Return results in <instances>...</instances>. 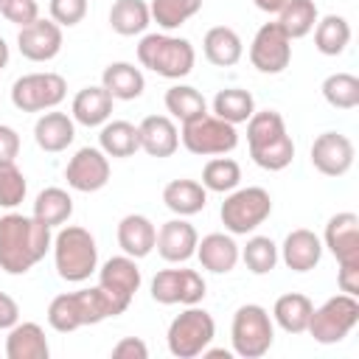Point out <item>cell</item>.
Returning a JSON list of instances; mask_svg holds the SVG:
<instances>
[{
  "label": "cell",
  "mask_w": 359,
  "mask_h": 359,
  "mask_svg": "<svg viewBox=\"0 0 359 359\" xmlns=\"http://www.w3.org/2000/svg\"><path fill=\"white\" fill-rule=\"evenodd\" d=\"M98 149L107 157H132L140 149L137 126L129 121H107L98 135Z\"/></svg>",
  "instance_id": "obj_30"
},
{
  "label": "cell",
  "mask_w": 359,
  "mask_h": 359,
  "mask_svg": "<svg viewBox=\"0 0 359 359\" xmlns=\"http://www.w3.org/2000/svg\"><path fill=\"white\" fill-rule=\"evenodd\" d=\"M238 182H241V165L236 160H230V157H213L202 168V185H205V191L230 194L233 188H238Z\"/></svg>",
  "instance_id": "obj_38"
},
{
  "label": "cell",
  "mask_w": 359,
  "mask_h": 359,
  "mask_svg": "<svg viewBox=\"0 0 359 359\" xmlns=\"http://www.w3.org/2000/svg\"><path fill=\"white\" fill-rule=\"evenodd\" d=\"M238 258L247 264V269L252 275H266L278 264V244L269 236H252V238H247Z\"/></svg>",
  "instance_id": "obj_41"
},
{
  "label": "cell",
  "mask_w": 359,
  "mask_h": 359,
  "mask_svg": "<svg viewBox=\"0 0 359 359\" xmlns=\"http://www.w3.org/2000/svg\"><path fill=\"white\" fill-rule=\"evenodd\" d=\"M149 22H151V14L146 0H115L109 8V28L121 36L143 34Z\"/></svg>",
  "instance_id": "obj_31"
},
{
  "label": "cell",
  "mask_w": 359,
  "mask_h": 359,
  "mask_svg": "<svg viewBox=\"0 0 359 359\" xmlns=\"http://www.w3.org/2000/svg\"><path fill=\"white\" fill-rule=\"evenodd\" d=\"M28 182L14 160H0V208H17L25 199Z\"/></svg>",
  "instance_id": "obj_43"
},
{
  "label": "cell",
  "mask_w": 359,
  "mask_h": 359,
  "mask_svg": "<svg viewBox=\"0 0 359 359\" xmlns=\"http://www.w3.org/2000/svg\"><path fill=\"white\" fill-rule=\"evenodd\" d=\"M314 311V303L300 294V292H289L280 294L272 306V320L286 331V334H303L309 325V317Z\"/></svg>",
  "instance_id": "obj_29"
},
{
  "label": "cell",
  "mask_w": 359,
  "mask_h": 359,
  "mask_svg": "<svg viewBox=\"0 0 359 359\" xmlns=\"http://www.w3.org/2000/svg\"><path fill=\"white\" fill-rule=\"evenodd\" d=\"M196 241H199V233L191 222H185V216H177L171 222H165L160 230H157V252L163 261L168 264H182L188 261L191 255H196Z\"/></svg>",
  "instance_id": "obj_17"
},
{
  "label": "cell",
  "mask_w": 359,
  "mask_h": 359,
  "mask_svg": "<svg viewBox=\"0 0 359 359\" xmlns=\"http://www.w3.org/2000/svg\"><path fill=\"white\" fill-rule=\"evenodd\" d=\"M53 236L50 227L34 216L6 213L0 216V269L8 275H25L45 258Z\"/></svg>",
  "instance_id": "obj_1"
},
{
  "label": "cell",
  "mask_w": 359,
  "mask_h": 359,
  "mask_svg": "<svg viewBox=\"0 0 359 359\" xmlns=\"http://www.w3.org/2000/svg\"><path fill=\"white\" fill-rule=\"evenodd\" d=\"M337 283H339V292L345 294H359V261H351V264H339V275H337Z\"/></svg>",
  "instance_id": "obj_47"
},
{
  "label": "cell",
  "mask_w": 359,
  "mask_h": 359,
  "mask_svg": "<svg viewBox=\"0 0 359 359\" xmlns=\"http://www.w3.org/2000/svg\"><path fill=\"white\" fill-rule=\"evenodd\" d=\"M272 213V196L269 191L258 188V185H247V188H233L227 194V199L222 202V224L230 236H247L255 227H261Z\"/></svg>",
  "instance_id": "obj_6"
},
{
  "label": "cell",
  "mask_w": 359,
  "mask_h": 359,
  "mask_svg": "<svg viewBox=\"0 0 359 359\" xmlns=\"http://www.w3.org/2000/svg\"><path fill=\"white\" fill-rule=\"evenodd\" d=\"M202 53L210 65L216 67H233L241 53H244V45H241V36L227 28V25H213L205 31L202 36Z\"/></svg>",
  "instance_id": "obj_27"
},
{
  "label": "cell",
  "mask_w": 359,
  "mask_h": 359,
  "mask_svg": "<svg viewBox=\"0 0 359 359\" xmlns=\"http://www.w3.org/2000/svg\"><path fill=\"white\" fill-rule=\"evenodd\" d=\"M140 280L143 278L137 269V258H129V255H115V258L104 261V266L98 269V283L129 303H132L135 292L140 289Z\"/></svg>",
  "instance_id": "obj_23"
},
{
  "label": "cell",
  "mask_w": 359,
  "mask_h": 359,
  "mask_svg": "<svg viewBox=\"0 0 359 359\" xmlns=\"http://www.w3.org/2000/svg\"><path fill=\"white\" fill-rule=\"evenodd\" d=\"M101 87L115 101H135V98L143 95L146 79H143L140 67H135L132 62H112L101 73Z\"/></svg>",
  "instance_id": "obj_26"
},
{
  "label": "cell",
  "mask_w": 359,
  "mask_h": 359,
  "mask_svg": "<svg viewBox=\"0 0 359 359\" xmlns=\"http://www.w3.org/2000/svg\"><path fill=\"white\" fill-rule=\"evenodd\" d=\"M180 140L182 146L191 151V154H199V157H213V154H227L238 146V132L233 123L205 112L202 118L196 121H188L182 123V132H180Z\"/></svg>",
  "instance_id": "obj_9"
},
{
  "label": "cell",
  "mask_w": 359,
  "mask_h": 359,
  "mask_svg": "<svg viewBox=\"0 0 359 359\" xmlns=\"http://www.w3.org/2000/svg\"><path fill=\"white\" fill-rule=\"evenodd\" d=\"M213 337H216L213 317L205 309L188 306L182 314H177L171 320L168 334H165V342H168L171 356H177V359H194V356H202V351L213 342Z\"/></svg>",
  "instance_id": "obj_8"
},
{
  "label": "cell",
  "mask_w": 359,
  "mask_h": 359,
  "mask_svg": "<svg viewBox=\"0 0 359 359\" xmlns=\"http://www.w3.org/2000/svg\"><path fill=\"white\" fill-rule=\"evenodd\" d=\"M20 154V135L14 126L0 123V160H14Z\"/></svg>",
  "instance_id": "obj_48"
},
{
  "label": "cell",
  "mask_w": 359,
  "mask_h": 359,
  "mask_svg": "<svg viewBox=\"0 0 359 359\" xmlns=\"http://www.w3.org/2000/svg\"><path fill=\"white\" fill-rule=\"evenodd\" d=\"M65 180L79 194H95L109 182V157L95 146H81L67 160Z\"/></svg>",
  "instance_id": "obj_13"
},
{
  "label": "cell",
  "mask_w": 359,
  "mask_h": 359,
  "mask_svg": "<svg viewBox=\"0 0 359 359\" xmlns=\"http://www.w3.org/2000/svg\"><path fill=\"white\" fill-rule=\"evenodd\" d=\"M17 48L28 62H50L62 50V28L53 20H34L20 28Z\"/></svg>",
  "instance_id": "obj_15"
},
{
  "label": "cell",
  "mask_w": 359,
  "mask_h": 359,
  "mask_svg": "<svg viewBox=\"0 0 359 359\" xmlns=\"http://www.w3.org/2000/svg\"><path fill=\"white\" fill-rule=\"evenodd\" d=\"M76 137V121L67 115V112H42L34 123V140L42 151H65Z\"/></svg>",
  "instance_id": "obj_21"
},
{
  "label": "cell",
  "mask_w": 359,
  "mask_h": 359,
  "mask_svg": "<svg viewBox=\"0 0 359 359\" xmlns=\"http://www.w3.org/2000/svg\"><path fill=\"white\" fill-rule=\"evenodd\" d=\"M0 3H3V0H0Z\"/></svg>",
  "instance_id": "obj_53"
},
{
  "label": "cell",
  "mask_w": 359,
  "mask_h": 359,
  "mask_svg": "<svg viewBox=\"0 0 359 359\" xmlns=\"http://www.w3.org/2000/svg\"><path fill=\"white\" fill-rule=\"evenodd\" d=\"M20 323V306L11 294L0 292V331H8L11 325Z\"/></svg>",
  "instance_id": "obj_49"
},
{
  "label": "cell",
  "mask_w": 359,
  "mask_h": 359,
  "mask_svg": "<svg viewBox=\"0 0 359 359\" xmlns=\"http://www.w3.org/2000/svg\"><path fill=\"white\" fill-rule=\"evenodd\" d=\"M137 137L149 157H171L180 149V129L165 115H146L137 123Z\"/></svg>",
  "instance_id": "obj_19"
},
{
  "label": "cell",
  "mask_w": 359,
  "mask_h": 359,
  "mask_svg": "<svg viewBox=\"0 0 359 359\" xmlns=\"http://www.w3.org/2000/svg\"><path fill=\"white\" fill-rule=\"evenodd\" d=\"M286 132V123H283V115L275 112V109H261V112H252L250 121H247V143L250 149H258L269 140H275L278 135Z\"/></svg>",
  "instance_id": "obj_42"
},
{
  "label": "cell",
  "mask_w": 359,
  "mask_h": 359,
  "mask_svg": "<svg viewBox=\"0 0 359 359\" xmlns=\"http://www.w3.org/2000/svg\"><path fill=\"white\" fill-rule=\"evenodd\" d=\"M323 98L334 109H353L359 107V79L353 73H331L323 81Z\"/></svg>",
  "instance_id": "obj_39"
},
{
  "label": "cell",
  "mask_w": 359,
  "mask_h": 359,
  "mask_svg": "<svg viewBox=\"0 0 359 359\" xmlns=\"http://www.w3.org/2000/svg\"><path fill=\"white\" fill-rule=\"evenodd\" d=\"M165 109L180 123H188V121H196V118H202L208 112V101H205V95L196 87L174 84V87L165 90Z\"/></svg>",
  "instance_id": "obj_36"
},
{
  "label": "cell",
  "mask_w": 359,
  "mask_h": 359,
  "mask_svg": "<svg viewBox=\"0 0 359 359\" xmlns=\"http://www.w3.org/2000/svg\"><path fill=\"white\" fill-rule=\"evenodd\" d=\"M199 8H202V0H151L149 3V14L163 31H174L185 25Z\"/></svg>",
  "instance_id": "obj_37"
},
{
  "label": "cell",
  "mask_w": 359,
  "mask_h": 359,
  "mask_svg": "<svg viewBox=\"0 0 359 359\" xmlns=\"http://www.w3.org/2000/svg\"><path fill=\"white\" fill-rule=\"evenodd\" d=\"M250 157H252V163H255L258 168H264V171H283V168L294 160V143H292V137L283 132V135H278L275 140H269V143H264V146H258V149H250Z\"/></svg>",
  "instance_id": "obj_40"
},
{
  "label": "cell",
  "mask_w": 359,
  "mask_h": 359,
  "mask_svg": "<svg viewBox=\"0 0 359 359\" xmlns=\"http://www.w3.org/2000/svg\"><path fill=\"white\" fill-rule=\"evenodd\" d=\"M275 339V325L272 317L264 306L258 303H244L236 309L233 314V325H230V342H233V353L241 359H261Z\"/></svg>",
  "instance_id": "obj_5"
},
{
  "label": "cell",
  "mask_w": 359,
  "mask_h": 359,
  "mask_svg": "<svg viewBox=\"0 0 359 359\" xmlns=\"http://www.w3.org/2000/svg\"><path fill=\"white\" fill-rule=\"evenodd\" d=\"M112 356L115 359H146L149 356V348L143 339L137 337H123L115 348H112Z\"/></svg>",
  "instance_id": "obj_46"
},
{
  "label": "cell",
  "mask_w": 359,
  "mask_h": 359,
  "mask_svg": "<svg viewBox=\"0 0 359 359\" xmlns=\"http://www.w3.org/2000/svg\"><path fill=\"white\" fill-rule=\"evenodd\" d=\"M112 95L98 84V87H84L76 93L73 104H70V118L81 126H104L112 115Z\"/></svg>",
  "instance_id": "obj_24"
},
{
  "label": "cell",
  "mask_w": 359,
  "mask_h": 359,
  "mask_svg": "<svg viewBox=\"0 0 359 359\" xmlns=\"http://www.w3.org/2000/svg\"><path fill=\"white\" fill-rule=\"evenodd\" d=\"M250 62L258 73H283L292 62V39L278 22H264L250 42Z\"/></svg>",
  "instance_id": "obj_11"
},
{
  "label": "cell",
  "mask_w": 359,
  "mask_h": 359,
  "mask_svg": "<svg viewBox=\"0 0 359 359\" xmlns=\"http://www.w3.org/2000/svg\"><path fill=\"white\" fill-rule=\"evenodd\" d=\"M129 309V303L118 294H112L109 289L90 286V289H79V292H65L56 294L48 306V325L59 334H70L81 325H95L107 317H118Z\"/></svg>",
  "instance_id": "obj_2"
},
{
  "label": "cell",
  "mask_w": 359,
  "mask_h": 359,
  "mask_svg": "<svg viewBox=\"0 0 359 359\" xmlns=\"http://www.w3.org/2000/svg\"><path fill=\"white\" fill-rule=\"evenodd\" d=\"M137 62L163 79H182L194 70L196 50L185 36L146 34L137 42Z\"/></svg>",
  "instance_id": "obj_4"
},
{
  "label": "cell",
  "mask_w": 359,
  "mask_h": 359,
  "mask_svg": "<svg viewBox=\"0 0 359 359\" xmlns=\"http://www.w3.org/2000/svg\"><path fill=\"white\" fill-rule=\"evenodd\" d=\"M320 241H323V247H328V252L337 258V264L359 261V216L351 210L331 216Z\"/></svg>",
  "instance_id": "obj_16"
},
{
  "label": "cell",
  "mask_w": 359,
  "mask_h": 359,
  "mask_svg": "<svg viewBox=\"0 0 359 359\" xmlns=\"http://www.w3.org/2000/svg\"><path fill=\"white\" fill-rule=\"evenodd\" d=\"M53 264L62 280L81 283L98 269V247L90 230L79 224H62L53 236Z\"/></svg>",
  "instance_id": "obj_3"
},
{
  "label": "cell",
  "mask_w": 359,
  "mask_h": 359,
  "mask_svg": "<svg viewBox=\"0 0 359 359\" xmlns=\"http://www.w3.org/2000/svg\"><path fill=\"white\" fill-rule=\"evenodd\" d=\"M320 14L314 0H286L283 8L278 11V25L289 39H300L314 31Z\"/></svg>",
  "instance_id": "obj_35"
},
{
  "label": "cell",
  "mask_w": 359,
  "mask_h": 359,
  "mask_svg": "<svg viewBox=\"0 0 359 359\" xmlns=\"http://www.w3.org/2000/svg\"><path fill=\"white\" fill-rule=\"evenodd\" d=\"M252 3H255V8H261V11H266V14H278L286 0H252Z\"/></svg>",
  "instance_id": "obj_50"
},
{
  "label": "cell",
  "mask_w": 359,
  "mask_h": 359,
  "mask_svg": "<svg viewBox=\"0 0 359 359\" xmlns=\"http://www.w3.org/2000/svg\"><path fill=\"white\" fill-rule=\"evenodd\" d=\"M8 56H11V53H8V45H6V39L0 36V70L8 65Z\"/></svg>",
  "instance_id": "obj_52"
},
{
  "label": "cell",
  "mask_w": 359,
  "mask_h": 359,
  "mask_svg": "<svg viewBox=\"0 0 359 359\" xmlns=\"http://www.w3.org/2000/svg\"><path fill=\"white\" fill-rule=\"evenodd\" d=\"M0 14H3L8 22L25 28V25H31L34 20H39V6H36V0H3V3H0Z\"/></svg>",
  "instance_id": "obj_45"
},
{
  "label": "cell",
  "mask_w": 359,
  "mask_h": 359,
  "mask_svg": "<svg viewBox=\"0 0 359 359\" xmlns=\"http://www.w3.org/2000/svg\"><path fill=\"white\" fill-rule=\"evenodd\" d=\"M67 95V81L59 73H25L11 84V104L22 112H48Z\"/></svg>",
  "instance_id": "obj_10"
},
{
  "label": "cell",
  "mask_w": 359,
  "mask_h": 359,
  "mask_svg": "<svg viewBox=\"0 0 359 359\" xmlns=\"http://www.w3.org/2000/svg\"><path fill=\"white\" fill-rule=\"evenodd\" d=\"M163 202L171 213L177 216H194L199 210H205L208 205V191L202 182L196 180H171L163 188Z\"/></svg>",
  "instance_id": "obj_28"
},
{
  "label": "cell",
  "mask_w": 359,
  "mask_h": 359,
  "mask_svg": "<svg viewBox=\"0 0 359 359\" xmlns=\"http://www.w3.org/2000/svg\"><path fill=\"white\" fill-rule=\"evenodd\" d=\"M157 227L143 213H129L118 222V247L129 258H146L154 250Z\"/></svg>",
  "instance_id": "obj_22"
},
{
  "label": "cell",
  "mask_w": 359,
  "mask_h": 359,
  "mask_svg": "<svg viewBox=\"0 0 359 359\" xmlns=\"http://www.w3.org/2000/svg\"><path fill=\"white\" fill-rule=\"evenodd\" d=\"M202 356H210V359H222V356H224V359H230V351H224V348H210V345H208V348L202 351Z\"/></svg>",
  "instance_id": "obj_51"
},
{
  "label": "cell",
  "mask_w": 359,
  "mask_h": 359,
  "mask_svg": "<svg viewBox=\"0 0 359 359\" xmlns=\"http://www.w3.org/2000/svg\"><path fill=\"white\" fill-rule=\"evenodd\" d=\"M87 0H50V20L59 28H73L84 20Z\"/></svg>",
  "instance_id": "obj_44"
},
{
  "label": "cell",
  "mask_w": 359,
  "mask_h": 359,
  "mask_svg": "<svg viewBox=\"0 0 359 359\" xmlns=\"http://www.w3.org/2000/svg\"><path fill=\"white\" fill-rule=\"evenodd\" d=\"M205 278L196 269H160L151 278V297L160 306H196L205 297Z\"/></svg>",
  "instance_id": "obj_12"
},
{
  "label": "cell",
  "mask_w": 359,
  "mask_h": 359,
  "mask_svg": "<svg viewBox=\"0 0 359 359\" xmlns=\"http://www.w3.org/2000/svg\"><path fill=\"white\" fill-rule=\"evenodd\" d=\"M359 323V300L353 294H334L323 306H317L309 317L306 331L311 334L314 342L320 345H334L342 342Z\"/></svg>",
  "instance_id": "obj_7"
},
{
  "label": "cell",
  "mask_w": 359,
  "mask_h": 359,
  "mask_svg": "<svg viewBox=\"0 0 359 359\" xmlns=\"http://www.w3.org/2000/svg\"><path fill=\"white\" fill-rule=\"evenodd\" d=\"M31 216L48 227H62L73 216V196L65 188H45L36 194Z\"/></svg>",
  "instance_id": "obj_34"
},
{
  "label": "cell",
  "mask_w": 359,
  "mask_h": 359,
  "mask_svg": "<svg viewBox=\"0 0 359 359\" xmlns=\"http://www.w3.org/2000/svg\"><path fill=\"white\" fill-rule=\"evenodd\" d=\"M356 157L353 140L342 132H323L311 143V165L325 177H342L351 171Z\"/></svg>",
  "instance_id": "obj_14"
},
{
  "label": "cell",
  "mask_w": 359,
  "mask_h": 359,
  "mask_svg": "<svg viewBox=\"0 0 359 359\" xmlns=\"http://www.w3.org/2000/svg\"><path fill=\"white\" fill-rule=\"evenodd\" d=\"M238 244L230 233H208L202 241H196V258L208 272L227 275L238 264Z\"/></svg>",
  "instance_id": "obj_20"
},
{
  "label": "cell",
  "mask_w": 359,
  "mask_h": 359,
  "mask_svg": "<svg viewBox=\"0 0 359 359\" xmlns=\"http://www.w3.org/2000/svg\"><path fill=\"white\" fill-rule=\"evenodd\" d=\"M278 258H283V264L292 272H311L323 258V241L314 230L297 227L283 238Z\"/></svg>",
  "instance_id": "obj_18"
},
{
  "label": "cell",
  "mask_w": 359,
  "mask_h": 359,
  "mask_svg": "<svg viewBox=\"0 0 359 359\" xmlns=\"http://www.w3.org/2000/svg\"><path fill=\"white\" fill-rule=\"evenodd\" d=\"M255 112V98L250 90H241V87H224L216 93L213 98V115L238 126V123H247L250 115Z\"/></svg>",
  "instance_id": "obj_33"
},
{
  "label": "cell",
  "mask_w": 359,
  "mask_h": 359,
  "mask_svg": "<svg viewBox=\"0 0 359 359\" xmlns=\"http://www.w3.org/2000/svg\"><path fill=\"white\" fill-rule=\"evenodd\" d=\"M351 42V25L342 14H325L314 25V48L323 56H339Z\"/></svg>",
  "instance_id": "obj_32"
},
{
  "label": "cell",
  "mask_w": 359,
  "mask_h": 359,
  "mask_svg": "<svg viewBox=\"0 0 359 359\" xmlns=\"http://www.w3.org/2000/svg\"><path fill=\"white\" fill-rule=\"evenodd\" d=\"M6 356L8 359H48L50 348L39 323H17L8 328L6 337Z\"/></svg>",
  "instance_id": "obj_25"
}]
</instances>
